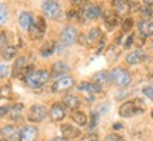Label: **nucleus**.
<instances>
[{
	"label": "nucleus",
	"mask_w": 153,
	"mask_h": 141,
	"mask_svg": "<svg viewBox=\"0 0 153 141\" xmlns=\"http://www.w3.org/2000/svg\"><path fill=\"white\" fill-rule=\"evenodd\" d=\"M49 78H51V74L48 70L39 69V70H33L30 75L24 78L23 82L31 89H39L49 80Z\"/></svg>",
	"instance_id": "nucleus-1"
},
{
	"label": "nucleus",
	"mask_w": 153,
	"mask_h": 141,
	"mask_svg": "<svg viewBox=\"0 0 153 141\" xmlns=\"http://www.w3.org/2000/svg\"><path fill=\"white\" fill-rule=\"evenodd\" d=\"M111 82L120 88H126L132 82V76L124 68H114L111 70Z\"/></svg>",
	"instance_id": "nucleus-2"
},
{
	"label": "nucleus",
	"mask_w": 153,
	"mask_h": 141,
	"mask_svg": "<svg viewBox=\"0 0 153 141\" xmlns=\"http://www.w3.org/2000/svg\"><path fill=\"white\" fill-rule=\"evenodd\" d=\"M42 11L47 16L48 19L51 20H56L60 17V13H62V7L58 2L55 0H47L42 3Z\"/></svg>",
	"instance_id": "nucleus-3"
},
{
	"label": "nucleus",
	"mask_w": 153,
	"mask_h": 141,
	"mask_svg": "<svg viewBox=\"0 0 153 141\" xmlns=\"http://www.w3.org/2000/svg\"><path fill=\"white\" fill-rule=\"evenodd\" d=\"M47 109L44 107L42 104H33L30 110H28L27 118L33 123H41L47 118Z\"/></svg>",
	"instance_id": "nucleus-4"
},
{
	"label": "nucleus",
	"mask_w": 153,
	"mask_h": 141,
	"mask_svg": "<svg viewBox=\"0 0 153 141\" xmlns=\"http://www.w3.org/2000/svg\"><path fill=\"white\" fill-rule=\"evenodd\" d=\"M79 40V33L77 30L72 26H68V27L63 28V31L60 33V41L65 47H69V45H73L74 42Z\"/></svg>",
	"instance_id": "nucleus-5"
},
{
	"label": "nucleus",
	"mask_w": 153,
	"mask_h": 141,
	"mask_svg": "<svg viewBox=\"0 0 153 141\" xmlns=\"http://www.w3.org/2000/svg\"><path fill=\"white\" fill-rule=\"evenodd\" d=\"M74 86V79L72 76H62L59 79H56L52 85V92L55 93H62V92H66V90L72 89Z\"/></svg>",
	"instance_id": "nucleus-6"
},
{
	"label": "nucleus",
	"mask_w": 153,
	"mask_h": 141,
	"mask_svg": "<svg viewBox=\"0 0 153 141\" xmlns=\"http://www.w3.org/2000/svg\"><path fill=\"white\" fill-rule=\"evenodd\" d=\"M121 117H132L135 114H139V113H143L136 104H135L134 100H128V102H124V103L120 106V110H118Z\"/></svg>",
	"instance_id": "nucleus-7"
},
{
	"label": "nucleus",
	"mask_w": 153,
	"mask_h": 141,
	"mask_svg": "<svg viewBox=\"0 0 153 141\" xmlns=\"http://www.w3.org/2000/svg\"><path fill=\"white\" fill-rule=\"evenodd\" d=\"M148 59V54L143 51V50H136V51H132L126 55V64L128 65H138V64H142Z\"/></svg>",
	"instance_id": "nucleus-8"
},
{
	"label": "nucleus",
	"mask_w": 153,
	"mask_h": 141,
	"mask_svg": "<svg viewBox=\"0 0 153 141\" xmlns=\"http://www.w3.org/2000/svg\"><path fill=\"white\" fill-rule=\"evenodd\" d=\"M38 136V128L34 126H24L20 130V136L17 140L19 141H35Z\"/></svg>",
	"instance_id": "nucleus-9"
},
{
	"label": "nucleus",
	"mask_w": 153,
	"mask_h": 141,
	"mask_svg": "<svg viewBox=\"0 0 153 141\" xmlns=\"http://www.w3.org/2000/svg\"><path fill=\"white\" fill-rule=\"evenodd\" d=\"M102 37H104V34L101 33V30L98 27H93L86 35V45L87 47H94L101 41Z\"/></svg>",
	"instance_id": "nucleus-10"
},
{
	"label": "nucleus",
	"mask_w": 153,
	"mask_h": 141,
	"mask_svg": "<svg viewBox=\"0 0 153 141\" xmlns=\"http://www.w3.org/2000/svg\"><path fill=\"white\" fill-rule=\"evenodd\" d=\"M49 117L53 122H60L66 117V109L62 103H53L49 109Z\"/></svg>",
	"instance_id": "nucleus-11"
},
{
	"label": "nucleus",
	"mask_w": 153,
	"mask_h": 141,
	"mask_svg": "<svg viewBox=\"0 0 153 141\" xmlns=\"http://www.w3.org/2000/svg\"><path fill=\"white\" fill-rule=\"evenodd\" d=\"M70 70V66L63 61H58L55 62L51 68V75L55 76V78H62V76H66V74Z\"/></svg>",
	"instance_id": "nucleus-12"
},
{
	"label": "nucleus",
	"mask_w": 153,
	"mask_h": 141,
	"mask_svg": "<svg viewBox=\"0 0 153 141\" xmlns=\"http://www.w3.org/2000/svg\"><path fill=\"white\" fill-rule=\"evenodd\" d=\"M102 17H104V23H105L107 28L110 31H114L117 28V26L120 24V16L115 11H105L102 14Z\"/></svg>",
	"instance_id": "nucleus-13"
},
{
	"label": "nucleus",
	"mask_w": 153,
	"mask_h": 141,
	"mask_svg": "<svg viewBox=\"0 0 153 141\" xmlns=\"http://www.w3.org/2000/svg\"><path fill=\"white\" fill-rule=\"evenodd\" d=\"M101 14H102V9L98 4H88L83 10V16L87 20H97L98 17H101Z\"/></svg>",
	"instance_id": "nucleus-14"
},
{
	"label": "nucleus",
	"mask_w": 153,
	"mask_h": 141,
	"mask_svg": "<svg viewBox=\"0 0 153 141\" xmlns=\"http://www.w3.org/2000/svg\"><path fill=\"white\" fill-rule=\"evenodd\" d=\"M27 66H28L27 65V58H25V56H19L13 65V72H11L13 78H20V76H23V72L25 70Z\"/></svg>",
	"instance_id": "nucleus-15"
},
{
	"label": "nucleus",
	"mask_w": 153,
	"mask_h": 141,
	"mask_svg": "<svg viewBox=\"0 0 153 141\" xmlns=\"http://www.w3.org/2000/svg\"><path fill=\"white\" fill-rule=\"evenodd\" d=\"M77 89L87 94H94V93H100L102 90V88L100 85L94 83V82H82V83L77 85Z\"/></svg>",
	"instance_id": "nucleus-16"
},
{
	"label": "nucleus",
	"mask_w": 153,
	"mask_h": 141,
	"mask_svg": "<svg viewBox=\"0 0 153 141\" xmlns=\"http://www.w3.org/2000/svg\"><path fill=\"white\" fill-rule=\"evenodd\" d=\"M62 104L74 112V110H77L80 107L82 103H80V99L77 96H74V94H65L63 99H62Z\"/></svg>",
	"instance_id": "nucleus-17"
},
{
	"label": "nucleus",
	"mask_w": 153,
	"mask_h": 141,
	"mask_svg": "<svg viewBox=\"0 0 153 141\" xmlns=\"http://www.w3.org/2000/svg\"><path fill=\"white\" fill-rule=\"evenodd\" d=\"M112 3V7H114V11H115L118 16H125L131 11V7H129V2H125V0H114L111 2Z\"/></svg>",
	"instance_id": "nucleus-18"
},
{
	"label": "nucleus",
	"mask_w": 153,
	"mask_h": 141,
	"mask_svg": "<svg viewBox=\"0 0 153 141\" xmlns=\"http://www.w3.org/2000/svg\"><path fill=\"white\" fill-rule=\"evenodd\" d=\"M19 24L20 27L23 28V30H30L31 26L34 24V17L33 14L30 13V11H21L19 16Z\"/></svg>",
	"instance_id": "nucleus-19"
},
{
	"label": "nucleus",
	"mask_w": 153,
	"mask_h": 141,
	"mask_svg": "<svg viewBox=\"0 0 153 141\" xmlns=\"http://www.w3.org/2000/svg\"><path fill=\"white\" fill-rule=\"evenodd\" d=\"M60 131H62V136L66 140H72V138H77L80 136V130L77 127H73L70 124H63L60 127Z\"/></svg>",
	"instance_id": "nucleus-20"
},
{
	"label": "nucleus",
	"mask_w": 153,
	"mask_h": 141,
	"mask_svg": "<svg viewBox=\"0 0 153 141\" xmlns=\"http://www.w3.org/2000/svg\"><path fill=\"white\" fill-rule=\"evenodd\" d=\"M138 31H139L140 37H149L153 35V23L150 20H142L138 23Z\"/></svg>",
	"instance_id": "nucleus-21"
},
{
	"label": "nucleus",
	"mask_w": 153,
	"mask_h": 141,
	"mask_svg": "<svg viewBox=\"0 0 153 141\" xmlns=\"http://www.w3.org/2000/svg\"><path fill=\"white\" fill-rule=\"evenodd\" d=\"M93 82L100 85L102 88V85H108L111 82V74H110L108 70H98L97 74H94Z\"/></svg>",
	"instance_id": "nucleus-22"
},
{
	"label": "nucleus",
	"mask_w": 153,
	"mask_h": 141,
	"mask_svg": "<svg viewBox=\"0 0 153 141\" xmlns=\"http://www.w3.org/2000/svg\"><path fill=\"white\" fill-rule=\"evenodd\" d=\"M0 134L4 137L7 141H10V140H13V138H19L20 131L14 126H4L0 130Z\"/></svg>",
	"instance_id": "nucleus-23"
},
{
	"label": "nucleus",
	"mask_w": 153,
	"mask_h": 141,
	"mask_svg": "<svg viewBox=\"0 0 153 141\" xmlns=\"http://www.w3.org/2000/svg\"><path fill=\"white\" fill-rule=\"evenodd\" d=\"M72 120L74 123H77L79 126H84V124H87V116H86V113L82 112V110H74L72 112Z\"/></svg>",
	"instance_id": "nucleus-24"
},
{
	"label": "nucleus",
	"mask_w": 153,
	"mask_h": 141,
	"mask_svg": "<svg viewBox=\"0 0 153 141\" xmlns=\"http://www.w3.org/2000/svg\"><path fill=\"white\" fill-rule=\"evenodd\" d=\"M55 51H56L55 41H47L41 48V55L44 56V58H47V56H51Z\"/></svg>",
	"instance_id": "nucleus-25"
},
{
	"label": "nucleus",
	"mask_w": 153,
	"mask_h": 141,
	"mask_svg": "<svg viewBox=\"0 0 153 141\" xmlns=\"http://www.w3.org/2000/svg\"><path fill=\"white\" fill-rule=\"evenodd\" d=\"M23 112H24V104L23 103H16V104H13V107L10 110V117L14 118V120H20Z\"/></svg>",
	"instance_id": "nucleus-26"
},
{
	"label": "nucleus",
	"mask_w": 153,
	"mask_h": 141,
	"mask_svg": "<svg viewBox=\"0 0 153 141\" xmlns=\"http://www.w3.org/2000/svg\"><path fill=\"white\" fill-rule=\"evenodd\" d=\"M28 35H30L31 40H41V38L44 37V31H42L41 28L35 24V21H34V24L31 26V28L28 30Z\"/></svg>",
	"instance_id": "nucleus-27"
},
{
	"label": "nucleus",
	"mask_w": 153,
	"mask_h": 141,
	"mask_svg": "<svg viewBox=\"0 0 153 141\" xmlns=\"http://www.w3.org/2000/svg\"><path fill=\"white\" fill-rule=\"evenodd\" d=\"M17 51H19V48L17 47H14V45H9L6 50L1 51V56H3L4 59H7V61H10V59H13L14 56L17 55Z\"/></svg>",
	"instance_id": "nucleus-28"
},
{
	"label": "nucleus",
	"mask_w": 153,
	"mask_h": 141,
	"mask_svg": "<svg viewBox=\"0 0 153 141\" xmlns=\"http://www.w3.org/2000/svg\"><path fill=\"white\" fill-rule=\"evenodd\" d=\"M13 96V89L10 85H4L0 88V99H11Z\"/></svg>",
	"instance_id": "nucleus-29"
},
{
	"label": "nucleus",
	"mask_w": 153,
	"mask_h": 141,
	"mask_svg": "<svg viewBox=\"0 0 153 141\" xmlns=\"http://www.w3.org/2000/svg\"><path fill=\"white\" fill-rule=\"evenodd\" d=\"M9 37H7V33L6 31H1L0 33V51H3L9 47Z\"/></svg>",
	"instance_id": "nucleus-30"
},
{
	"label": "nucleus",
	"mask_w": 153,
	"mask_h": 141,
	"mask_svg": "<svg viewBox=\"0 0 153 141\" xmlns=\"http://www.w3.org/2000/svg\"><path fill=\"white\" fill-rule=\"evenodd\" d=\"M118 55H120V50H117L114 45L108 48V51H107V58H108L110 61H112V59H117V58H118Z\"/></svg>",
	"instance_id": "nucleus-31"
},
{
	"label": "nucleus",
	"mask_w": 153,
	"mask_h": 141,
	"mask_svg": "<svg viewBox=\"0 0 153 141\" xmlns=\"http://www.w3.org/2000/svg\"><path fill=\"white\" fill-rule=\"evenodd\" d=\"M97 123H98V113L97 112H91V114H90L88 128H90V130H94V128H96V126H97Z\"/></svg>",
	"instance_id": "nucleus-32"
},
{
	"label": "nucleus",
	"mask_w": 153,
	"mask_h": 141,
	"mask_svg": "<svg viewBox=\"0 0 153 141\" xmlns=\"http://www.w3.org/2000/svg\"><path fill=\"white\" fill-rule=\"evenodd\" d=\"M139 10H140V13H142V16H143V19H145V20L150 19V17L153 16V10L150 9L149 6H145V4H143Z\"/></svg>",
	"instance_id": "nucleus-33"
},
{
	"label": "nucleus",
	"mask_w": 153,
	"mask_h": 141,
	"mask_svg": "<svg viewBox=\"0 0 153 141\" xmlns=\"http://www.w3.org/2000/svg\"><path fill=\"white\" fill-rule=\"evenodd\" d=\"M6 21H7V9L4 4L0 3V26H3Z\"/></svg>",
	"instance_id": "nucleus-34"
},
{
	"label": "nucleus",
	"mask_w": 153,
	"mask_h": 141,
	"mask_svg": "<svg viewBox=\"0 0 153 141\" xmlns=\"http://www.w3.org/2000/svg\"><path fill=\"white\" fill-rule=\"evenodd\" d=\"M134 26V20L132 19H125L124 20V23H122V31L126 33V31H129L131 28Z\"/></svg>",
	"instance_id": "nucleus-35"
},
{
	"label": "nucleus",
	"mask_w": 153,
	"mask_h": 141,
	"mask_svg": "<svg viewBox=\"0 0 153 141\" xmlns=\"http://www.w3.org/2000/svg\"><path fill=\"white\" fill-rule=\"evenodd\" d=\"M142 92H143V94L146 96V98H149L150 100H153V83L152 85H148V86H145Z\"/></svg>",
	"instance_id": "nucleus-36"
},
{
	"label": "nucleus",
	"mask_w": 153,
	"mask_h": 141,
	"mask_svg": "<svg viewBox=\"0 0 153 141\" xmlns=\"http://www.w3.org/2000/svg\"><path fill=\"white\" fill-rule=\"evenodd\" d=\"M9 75V66L6 64H0V79H4Z\"/></svg>",
	"instance_id": "nucleus-37"
},
{
	"label": "nucleus",
	"mask_w": 153,
	"mask_h": 141,
	"mask_svg": "<svg viewBox=\"0 0 153 141\" xmlns=\"http://www.w3.org/2000/svg\"><path fill=\"white\" fill-rule=\"evenodd\" d=\"M35 24H37L38 27H39L42 31L45 33V30H47V24H45V20H44V17H41V16H39V17H37V19H35Z\"/></svg>",
	"instance_id": "nucleus-38"
},
{
	"label": "nucleus",
	"mask_w": 153,
	"mask_h": 141,
	"mask_svg": "<svg viewBox=\"0 0 153 141\" xmlns=\"http://www.w3.org/2000/svg\"><path fill=\"white\" fill-rule=\"evenodd\" d=\"M104 141H125V140H124L121 136H118V134H115V133H112V134H108Z\"/></svg>",
	"instance_id": "nucleus-39"
},
{
	"label": "nucleus",
	"mask_w": 153,
	"mask_h": 141,
	"mask_svg": "<svg viewBox=\"0 0 153 141\" xmlns=\"http://www.w3.org/2000/svg\"><path fill=\"white\" fill-rule=\"evenodd\" d=\"M7 113H9V107L7 106H0V118L4 117Z\"/></svg>",
	"instance_id": "nucleus-40"
},
{
	"label": "nucleus",
	"mask_w": 153,
	"mask_h": 141,
	"mask_svg": "<svg viewBox=\"0 0 153 141\" xmlns=\"http://www.w3.org/2000/svg\"><path fill=\"white\" fill-rule=\"evenodd\" d=\"M132 42H134V35H129V37L126 38V41H125V44H124V47H125V48H129L131 45H132Z\"/></svg>",
	"instance_id": "nucleus-41"
},
{
	"label": "nucleus",
	"mask_w": 153,
	"mask_h": 141,
	"mask_svg": "<svg viewBox=\"0 0 153 141\" xmlns=\"http://www.w3.org/2000/svg\"><path fill=\"white\" fill-rule=\"evenodd\" d=\"M122 127H124V126H122V123H114V124H112V128H114L115 131H117V130H121Z\"/></svg>",
	"instance_id": "nucleus-42"
},
{
	"label": "nucleus",
	"mask_w": 153,
	"mask_h": 141,
	"mask_svg": "<svg viewBox=\"0 0 153 141\" xmlns=\"http://www.w3.org/2000/svg\"><path fill=\"white\" fill-rule=\"evenodd\" d=\"M49 141H68V140L63 138V137H62V138H60V137H55V138H52V140H49Z\"/></svg>",
	"instance_id": "nucleus-43"
},
{
	"label": "nucleus",
	"mask_w": 153,
	"mask_h": 141,
	"mask_svg": "<svg viewBox=\"0 0 153 141\" xmlns=\"http://www.w3.org/2000/svg\"><path fill=\"white\" fill-rule=\"evenodd\" d=\"M0 141H7V140L6 138H0Z\"/></svg>",
	"instance_id": "nucleus-44"
},
{
	"label": "nucleus",
	"mask_w": 153,
	"mask_h": 141,
	"mask_svg": "<svg viewBox=\"0 0 153 141\" xmlns=\"http://www.w3.org/2000/svg\"><path fill=\"white\" fill-rule=\"evenodd\" d=\"M152 117H153V110H152Z\"/></svg>",
	"instance_id": "nucleus-45"
},
{
	"label": "nucleus",
	"mask_w": 153,
	"mask_h": 141,
	"mask_svg": "<svg viewBox=\"0 0 153 141\" xmlns=\"http://www.w3.org/2000/svg\"><path fill=\"white\" fill-rule=\"evenodd\" d=\"M152 47H153V40H152Z\"/></svg>",
	"instance_id": "nucleus-46"
},
{
	"label": "nucleus",
	"mask_w": 153,
	"mask_h": 141,
	"mask_svg": "<svg viewBox=\"0 0 153 141\" xmlns=\"http://www.w3.org/2000/svg\"><path fill=\"white\" fill-rule=\"evenodd\" d=\"M96 141H98V140H96Z\"/></svg>",
	"instance_id": "nucleus-47"
}]
</instances>
